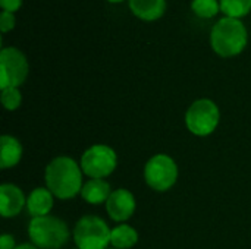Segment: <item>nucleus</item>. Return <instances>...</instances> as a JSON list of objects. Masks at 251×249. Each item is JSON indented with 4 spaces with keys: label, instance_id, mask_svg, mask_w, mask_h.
<instances>
[{
    "label": "nucleus",
    "instance_id": "nucleus-1",
    "mask_svg": "<svg viewBox=\"0 0 251 249\" xmlns=\"http://www.w3.org/2000/svg\"><path fill=\"white\" fill-rule=\"evenodd\" d=\"M47 189L59 200L74 198L82 189V170L75 160L60 156L49 163L44 172Z\"/></svg>",
    "mask_w": 251,
    "mask_h": 249
},
{
    "label": "nucleus",
    "instance_id": "nucleus-2",
    "mask_svg": "<svg viewBox=\"0 0 251 249\" xmlns=\"http://www.w3.org/2000/svg\"><path fill=\"white\" fill-rule=\"evenodd\" d=\"M249 34L246 25L237 18L219 19L210 32V44L221 57L238 56L247 45Z\"/></svg>",
    "mask_w": 251,
    "mask_h": 249
},
{
    "label": "nucleus",
    "instance_id": "nucleus-3",
    "mask_svg": "<svg viewBox=\"0 0 251 249\" xmlns=\"http://www.w3.org/2000/svg\"><path fill=\"white\" fill-rule=\"evenodd\" d=\"M28 235L38 249H59L69 239L66 223L53 216L35 217L29 222Z\"/></svg>",
    "mask_w": 251,
    "mask_h": 249
},
{
    "label": "nucleus",
    "instance_id": "nucleus-4",
    "mask_svg": "<svg viewBox=\"0 0 251 249\" xmlns=\"http://www.w3.org/2000/svg\"><path fill=\"white\" fill-rule=\"evenodd\" d=\"M112 230L97 216H84L74 229V241L78 249H106Z\"/></svg>",
    "mask_w": 251,
    "mask_h": 249
},
{
    "label": "nucleus",
    "instance_id": "nucleus-5",
    "mask_svg": "<svg viewBox=\"0 0 251 249\" xmlns=\"http://www.w3.org/2000/svg\"><path fill=\"white\" fill-rule=\"evenodd\" d=\"M219 109L209 98L194 101L185 113V125L188 131L197 136H207L219 125Z\"/></svg>",
    "mask_w": 251,
    "mask_h": 249
},
{
    "label": "nucleus",
    "instance_id": "nucleus-6",
    "mask_svg": "<svg viewBox=\"0 0 251 249\" xmlns=\"http://www.w3.org/2000/svg\"><path fill=\"white\" fill-rule=\"evenodd\" d=\"M25 54L16 47H4L0 51V88H19L28 76Z\"/></svg>",
    "mask_w": 251,
    "mask_h": 249
},
{
    "label": "nucleus",
    "instance_id": "nucleus-7",
    "mask_svg": "<svg viewBox=\"0 0 251 249\" xmlns=\"http://www.w3.org/2000/svg\"><path fill=\"white\" fill-rule=\"evenodd\" d=\"M118 164V156L113 148L99 144L90 147L81 157V170L91 179H103L113 173Z\"/></svg>",
    "mask_w": 251,
    "mask_h": 249
},
{
    "label": "nucleus",
    "instance_id": "nucleus-8",
    "mask_svg": "<svg viewBox=\"0 0 251 249\" xmlns=\"http://www.w3.org/2000/svg\"><path fill=\"white\" fill-rule=\"evenodd\" d=\"M144 179L151 189L165 192L176 183L178 166L172 157L157 154L147 161L144 167Z\"/></svg>",
    "mask_w": 251,
    "mask_h": 249
},
{
    "label": "nucleus",
    "instance_id": "nucleus-9",
    "mask_svg": "<svg viewBox=\"0 0 251 249\" xmlns=\"http://www.w3.org/2000/svg\"><path fill=\"white\" fill-rule=\"evenodd\" d=\"M106 210L112 220L126 222L135 211V198L129 191L124 188L116 189L106 201Z\"/></svg>",
    "mask_w": 251,
    "mask_h": 249
},
{
    "label": "nucleus",
    "instance_id": "nucleus-10",
    "mask_svg": "<svg viewBox=\"0 0 251 249\" xmlns=\"http://www.w3.org/2000/svg\"><path fill=\"white\" fill-rule=\"evenodd\" d=\"M26 205V198L16 185L3 183L0 186V211L1 216L9 219L18 216Z\"/></svg>",
    "mask_w": 251,
    "mask_h": 249
},
{
    "label": "nucleus",
    "instance_id": "nucleus-11",
    "mask_svg": "<svg viewBox=\"0 0 251 249\" xmlns=\"http://www.w3.org/2000/svg\"><path fill=\"white\" fill-rule=\"evenodd\" d=\"M26 208L32 219L49 216L50 210L53 208V194L47 188L34 189L26 198Z\"/></svg>",
    "mask_w": 251,
    "mask_h": 249
},
{
    "label": "nucleus",
    "instance_id": "nucleus-12",
    "mask_svg": "<svg viewBox=\"0 0 251 249\" xmlns=\"http://www.w3.org/2000/svg\"><path fill=\"white\" fill-rule=\"evenodd\" d=\"M129 9L143 21H157L166 9V0H129Z\"/></svg>",
    "mask_w": 251,
    "mask_h": 249
},
{
    "label": "nucleus",
    "instance_id": "nucleus-13",
    "mask_svg": "<svg viewBox=\"0 0 251 249\" xmlns=\"http://www.w3.org/2000/svg\"><path fill=\"white\" fill-rule=\"evenodd\" d=\"M110 185L103 179H90L87 183H84L81 189V197L84 201L93 205L103 204L110 197Z\"/></svg>",
    "mask_w": 251,
    "mask_h": 249
},
{
    "label": "nucleus",
    "instance_id": "nucleus-14",
    "mask_svg": "<svg viewBox=\"0 0 251 249\" xmlns=\"http://www.w3.org/2000/svg\"><path fill=\"white\" fill-rule=\"evenodd\" d=\"M0 145H1V154H0V167L1 169H10L16 166L21 161L22 157V145L21 142L10 136V135H3L0 138Z\"/></svg>",
    "mask_w": 251,
    "mask_h": 249
},
{
    "label": "nucleus",
    "instance_id": "nucleus-15",
    "mask_svg": "<svg viewBox=\"0 0 251 249\" xmlns=\"http://www.w3.org/2000/svg\"><path fill=\"white\" fill-rule=\"evenodd\" d=\"M138 242V233L128 225H119L112 229L110 244L115 249H129Z\"/></svg>",
    "mask_w": 251,
    "mask_h": 249
},
{
    "label": "nucleus",
    "instance_id": "nucleus-16",
    "mask_svg": "<svg viewBox=\"0 0 251 249\" xmlns=\"http://www.w3.org/2000/svg\"><path fill=\"white\" fill-rule=\"evenodd\" d=\"M221 10L228 18H243L251 10V0H221Z\"/></svg>",
    "mask_w": 251,
    "mask_h": 249
},
{
    "label": "nucleus",
    "instance_id": "nucleus-17",
    "mask_svg": "<svg viewBox=\"0 0 251 249\" xmlns=\"http://www.w3.org/2000/svg\"><path fill=\"white\" fill-rule=\"evenodd\" d=\"M191 9L199 18L210 19L221 10V3L218 0H193Z\"/></svg>",
    "mask_w": 251,
    "mask_h": 249
},
{
    "label": "nucleus",
    "instance_id": "nucleus-18",
    "mask_svg": "<svg viewBox=\"0 0 251 249\" xmlns=\"http://www.w3.org/2000/svg\"><path fill=\"white\" fill-rule=\"evenodd\" d=\"M22 103V95L19 88H4L1 90V104L6 110L13 112Z\"/></svg>",
    "mask_w": 251,
    "mask_h": 249
},
{
    "label": "nucleus",
    "instance_id": "nucleus-19",
    "mask_svg": "<svg viewBox=\"0 0 251 249\" xmlns=\"http://www.w3.org/2000/svg\"><path fill=\"white\" fill-rule=\"evenodd\" d=\"M13 26H15V16H13V13L3 10L1 15H0V29H1V32L6 34V32L12 31Z\"/></svg>",
    "mask_w": 251,
    "mask_h": 249
},
{
    "label": "nucleus",
    "instance_id": "nucleus-20",
    "mask_svg": "<svg viewBox=\"0 0 251 249\" xmlns=\"http://www.w3.org/2000/svg\"><path fill=\"white\" fill-rule=\"evenodd\" d=\"M0 4H1V9L3 10L10 12V13H15L21 7L22 0H0Z\"/></svg>",
    "mask_w": 251,
    "mask_h": 249
},
{
    "label": "nucleus",
    "instance_id": "nucleus-21",
    "mask_svg": "<svg viewBox=\"0 0 251 249\" xmlns=\"http://www.w3.org/2000/svg\"><path fill=\"white\" fill-rule=\"evenodd\" d=\"M15 239H13V236H10V235H7V233H4V235H1V238H0V249H15Z\"/></svg>",
    "mask_w": 251,
    "mask_h": 249
},
{
    "label": "nucleus",
    "instance_id": "nucleus-22",
    "mask_svg": "<svg viewBox=\"0 0 251 249\" xmlns=\"http://www.w3.org/2000/svg\"><path fill=\"white\" fill-rule=\"evenodd\" d=\"M15 249H38L35 245H32V244H24V245H19V247H16Z\"/></svg>",
    "mask_w": 251,
    "mask_h": 249
},
{
    "label": "nucleus",
    "instance_id": "nucleus-23",
    "mask_svg": "<svg viewBox=\"0 0 251 249\" xmlns=\"http://www.w3.org/2000/svg\"><path fill=\"white\" fill-rule=\"evenodd\" d=\"M107 1H110V3H121V1H124V0H107Z\"/></svg>",
    "mask_w": 251,
    "mask_h": 249
},
{
    "label": "nucleus",
    "instance_id": "nucleus-24",
    "mask_svg": "<svg viewBox=\"0 0 251 249\" xmlns=\"http://www.w3.org/2000/svg\"><path fill=\"white\" fill-rule=\"evenodd\" d=\"M112 249H115V248H112Z\"/></svg>",
    "mask_w": 251,
    "mask_h": 249
}]
</instances>
